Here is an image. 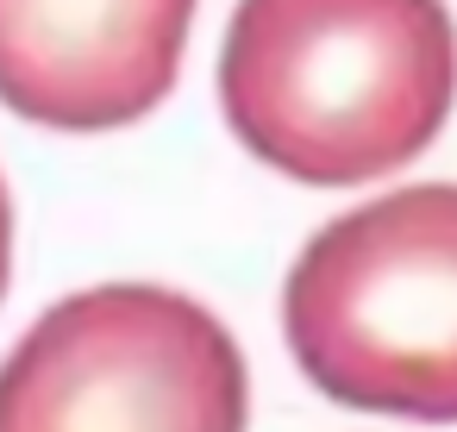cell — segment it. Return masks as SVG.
Returning <instances> with one entry per match:
<instances>
[{
	"label": "cell",
	"instance_id": "3957f363",
	"mask_svg": "<svg viewBox=\"0 0 457 432\" xmlns=\"http://www.w3.org/2000/svg\"><path fill=\"white\" fill-rule=\"evenodd\" d=\"M245 413L232 332L145 282L57 301L0 363V432H245Z\"/></svg>",
	"mask_w": 457,
	"mask_h": 432
},
{
	"label": "cell",
	"instance_id": "6da1fadb",
	"mask_svg": "<svg viewBox=\"0 0 457 432\" xmlns=\"http://www.w3.org/2000/svg\"><path fill=\"white\" fill-rule=\"evenodd\" d=\"M457 101L445 0H238L220 107L238 145L307 182L351 188L413 163Z\"/></svg>",
	"mask_w": 457,
	"mask_h": 432
},
{
	"label": "cell",
	"instance_id": "5b68a950",
	"mask_svg": "<svg viewBox=\"0 0 457 432\" xmlns=\"http://www.w3.org/2000/svg\"><path fill=\"white\" fill-rule=\"evenodd\" d=\"M7 263H13V207H7V182H0V295H7Z\"/></svg>",
	"mask_w": 457,
	"mask_h": 432
},
{
	"label": "cell",
	"instance_id": "277c9868",
	"mask_svg": "<svg viewBox=\"0 0 457 432\" xmlns=\"http://www.w3.org/2000/svg\"><path fill=\"white\" fill-rule=\"evenodd\" d=\"M201 0H0V107L51 132H113L176 88Z\"/></svg>",
	"mask_w": 457,
	"mask_h": 432
},
{
	"label": "cell",
	"instance_id": "7a4b0ae2",
	"mask_svg": "<svg viewBox=\"0 0 457 432\" xmlns=\"http://www.w3.org/2000/svg\"><path fill=\"white\" fill-rule=\"evenodd\" d=\"M282 332L332 401L457 420V182L382 195L313 232L282 288Z\"/></svg>",
	"mask_w": 457,
	"mask_h": 432
}]
</instances>
